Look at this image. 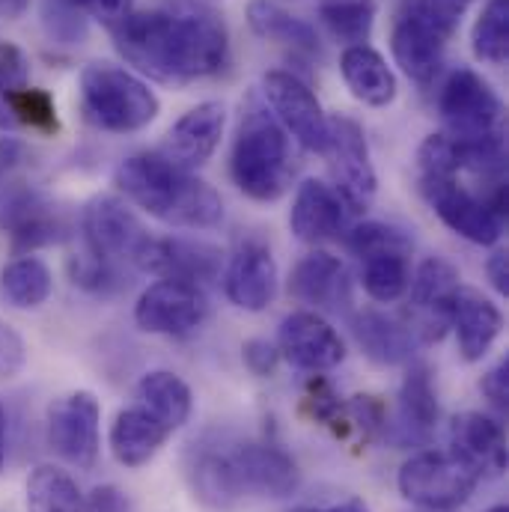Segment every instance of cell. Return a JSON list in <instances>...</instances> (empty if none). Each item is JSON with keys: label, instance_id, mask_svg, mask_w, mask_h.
Segmentation results:
<instances>
[{"label": "cell", "instance_id": "6da1fadb", "mask_svg": "<svg viewBox=\"0 0 509 512\" xmlns=\"http://www.w3.org/2000/svg\"><path fill=\"white\" fill-rule=\"evenodd\" d=\"M111 33L126 63L164 84H188L218 75L230 54L224 21L200 6L128 12Z\"/></svg>", "mask_w": 509, "mask_h": 512}, {"label": "cell", "instance_id": "7a4b0ae2", "mask_svg": "<svg viewBox=\"0 0 509 512\" xmlns=\"http://www.w3.org/2000/svg\"><path fill=\"white\" fill-rule=\"evenodd\" d=\"M185 477L194 495L227 510L242 498H289L301 486V471L286 450L268 441H230L224 435L194 438L185 453Z\"/></svg>", "mask_w": 509, "mask_h": 512}, {"label": "cell", "instance_id": "3957f363", "mask_svg": "<svg viewBox=\"0 0 509 512\" xmlns=\"http://www.w3.org/2000/svg\"><path fill=\"white\" fill-rule=\"evenodd\" d=\"M114 179L134 206L170 227L212 230L224 221L221 194L191 170L167 161L161 152L131 155L117 167Z\"/></svg>", "mask_w": 509, "mask_h": 512}, {"label": "cell", "instance_id": "277c9868", "mask_svg": "<svg viewBox=\"0 0 509 512\" xmlns=\"http://www.w3.org/2000/svg\"><path fill=\"white\" fill-rule=\"evenodd\" d=\"M292 170L295 167L286 131L274 120V114H268V108L251 96L230 158L236 188L256 203H274L286 194Z\"/></svg>", "mask_w": 509, "mask_h": 512}, {"label": "cell", "instance_id": "5b68a950", "mask_svg": "<svg viewBox=\"0 0 509 512\" xmlns=\"http://www.w3.org/2000/svg\"><path fill=\"white\" fill-rule=\"evenodd\" d=\"M471 0H408L399 12L393 33H390V51L396 66L417 84H429L441 63L444 48L450 36L456 33V24Z\"/></svg>", "mask_w": 509, "mask_h": 512}, {"label": "cell", "instance_id": "8992f818", "mask_svg": "<svg viewBox=\"0 0 509 512\" xmlns=\"http://www.w3.org/2000/svg\"><path fill=\"white\" fill-rule=\"evenodd\" d=\"M81 99L87 117L114 134L140 131L161 111L149 84L114 63H90L81 72Z\"/></svg>", "mask_w": 509, "mask_h": 512}, {"label": "cell", "instance_id": "52a82bcc", "mask_svg": "<svg viewBox=\"0 0 509 512\" xmlns=\"http://www.w3.org/2000/svg\"><path fill=\"white\" fill-rule=\"evenodd\" d=\"M396 483L402 498L417 504L420 510L453 512L474 495L480 477L453 453L423 450L399 468Z\"/></svg>", "mask_w": 509, "mask_h": 512}, {"label": "cell", "instance_id": "ba28073f", "mask_svg": "<svg viewBox=\"0 0 509 512\" xmlns=\"http://www.w3.org/2000/svg\"><path fill=\"white\" fill-rule=\"evenodd\" d=\"M438 111L453 140H483L504 134V105L483 75L456 69L438 96Z\"/></svg>", "mask_w": 509, "mask_h": 512}, {"label": "cell", "instance_id": "9c48e42d", "mask_svg": "<svg viewBox=\"0 0 509 512\" xmlns=\"http://www.w3.org/2000/svg\"><path fill=\"white\" fill-rule=\"evenodd\" d=\"M459 271L441 259L432 256L420 262L408 283V307H405V331L414 343H438L444 331L450 328L453 298L459 292Z\"/></svg>", "mask_w": 509, "mask_h": 512}, {"label": "cell", "instance_id": "30bf717a", "mask_svg": "<svg viewBox=\"0 0 509 512\" xmlns=\"http://www.w3.org/2000/svg\"><path fill=\"white\" fill-rule=\"evenodd\" d=\"M420 191L432 212L462 239L474 245H495L504 236V215H498L477 191L465 188L459 176H420Z\"/></svg>", "mask_w": 509, "mask_h": 512}, {"label": "cell", "instance_id": "8fae6325", "mask_svg": "<svg viewBox=\"0 0 509 512\" xmlns=\"http://www.w3.org/2000/svg\"><path fill=\"white\" fill-rule=\"evenodd\" d=\"M328 158L334 191L352 212H361L376 197V167L370 161V146L364 128L349 117H328V146L322 152Z\"/></svg>", "mask_w": 509, "mask_h": 512}, {"label": "cell", "instance_id": "7c38bea8", "mask_svg": "<svg viewBox=\"0 0 509 512\" xmlns=\"http://www.w3.org/2000/svg\"><path fill=\"white\" fill-rule=\"evenodd\" d=\"M99 420L102 408L90 390H75L48 405V444L69 465L90 471L99 462Z\"/></svg>", "mask_w": 509, "mask_h": 512}, {"label": "cell", "instance_id": "4fadbf2b", "mask_svg": "<svg viewBox=\"0 0 509 512\" xmlns=\"http://www.w3.org/2000/svg\"><path fill=\"white\" fill-rule=\"evenodd\" d=\"M209 316V298L203 286L185 280H158L152 283L134 307V322L146 334L161 337H188Z\"/></svg>", "mask_w": 509, "mask_h": 512}, {"label": "cell", "instance_id": "5bb4252c", "mask_svg": "<svg viewBox=\"0 0 509 512\" xmlns=\"http://www.w3.org/2000/svg\"><path fill=\"white\" fill-rule=\"evenodd\" d=\"M265 108H271L274 120L289 131L304 149L325 152L328 146V117L316 99V93L292 72H265L262 78Z\"/></svg>", "mask_w": 509, "mask_h": 512}, {"label": "cell", "instance_id": "9a60e30c", "mask_svg": "<svg viewBox=\"0 0 509 512\" xmlns=\"http://www.w3.org/2000/svg\"><path fill=\"white\" fill-rule=\"evenodd\" d=\"M81 230H84L87 251L105 262L128 259L134 265L140 248L149 239V233L143 230L137 215L117 197L90 200L81 215Z\"/></svg>", "mask_w": 509, "mask_h": 512}, {"label": "cell", "instance_id": "2e32d148", "mask_svg": "<svg viewBox=\"0 0 509 512\" xmlns=\"http://www.w3.org/2000/svg\"><path fill=\"white\" fill-rule=\"evenodd\" d=\"M277 352L304 373H328L346 358V346L334 325L313 310H295L280 322Z\"/></svg>", "mask_w": 509, "mask_h": 512}, {"label": "cell", "instance_id": "e0dca14e", "mask_svg": "<svg viewBox=\"0 0 509 512\" xmlns=\"http://www.w3.org/2000/svg\"><path fill=\"white\" fill-rule=\"evenodd\" d=\"M0 230L9 233L15 251H36L60 242L63 218L60 212L30 185H15L0 197Z\"/></svg>", "mask_w": 509, "mask_h": 512}, {"label": "cell", "instance_id": "ac0fdd59", "mask_svg": "<svg viewBox=\"0 0 509 512\" xmlns=\"http://www.w3.org/2000/svg\"><path fill=\"white\" fill-rule=\"evenodd\" d=\"M438 423V393L432 373L423 364H414L399 387V402L390 420H384V438L396 447H420L432 438Z\"/></svg>", "mask_w": 509, "mask_h": 512}, {"label": "cell", "instance_id": "d6986e66", "mask_svg": "<svg viewBox=\"0 0 509 512\" xmlns=\"http://www.w3.org/2000/svg\"><path fill=\"white\" fill-rule=\"evenodd\" d=\"M134 265L146 274H158L161 280H185L206 283L221 271V251L203 242L188 239H146Z\"/></svg>", "mask_w": 509, "mask_h": 512}, {"label": "cell", "instance_id": "ffe728a7", "mask_svg": "<svg viewBox=\"0 0 509 512\" xmlns=\"http://www.w3.org/2000/svg\"><path fill=\"white\" fill-rule=\"evenodd\" d=\"M450 447L477 477H501L507 471L504 426L483 411H465L450 423Z\"/></svg>", "mask_w": 509, "mask_h": 512}, {"label": "cell", "instance_id": "44dd1931", "mask_svg": "<svg viewBox=\"0 0 509 512\" xmlns=\"http://www.w3.org/2000/svg\"><path fill=\"white\" fill-rule=\"evenodd\" d=\"M224 126H227L224 105L203 102V105L191 108L182 120H176V126L167 131L161 155L182 170H194L215 155V149L224 137Z\"/></svg>", "mask_w": 509, "mask_h": 512}, {"label": "cell", "instance_id": "7402d4cb", "mask_svg": "<svg viewBox=\"0 0 509 512\" xmlns=\"http://www.w3.org/2000/svg\"><path fill=\"white\" fill-rule=\"evenodd\" d=\"M227 298L248 313L265 310L277 295V262L262 242H242L224 274Z\"/></svg>", "mask_w": 509, "mask_h": 512}, {"label": "cell", "instance_id": "603a6c76", "mask_svg": "<svg viewBox=\"0 0 509 512\" xmlns=\"http://www.w3.org/2000/svg\"><path fill=\"white\" fill-rule=\"evenodd\" d=\"M346 209L349 206L331 185H325L322 179H307L295 191L289 209V230L307 245L337 239L346 227Z\"/></svg>", "mask_w": 509, "mask_h": 512}, {"label": "cell", "instance_id": "cb8c5ba5", "mask_svg": "<svg viewBox=\"0 0 509 512\" xmlns=\"http://www.w3.org/2000/svg\"><path fill=\"white\" fill-rule=\"evenodd\" d=\"M450 328H456L459 352L465 361H483L495 340L501 337L504 316L495 301L483 298L477 289L459 286L453 298V313H450Z\"/></svg>", "mask_w": 509, "mask_h": 512}, {"label": "cell", "instance_id": "d4e9b609", "mask_svg": "<svg viewBox=\"0 0 509 512\" xmlns=\"http://www.w3.org/2000/svg\"><path fill=\"white\" fill-rule=\"evenodd\" d=\"M289 292L292 298L313 307H340V301L349 298L346 268L337 256L313 251L292 268Z\"/></svg>", "mask_w": 509, "mask_h": 512}, {"label": "cell", "instance_id": "484cf974", "mask_svg": "<svg viewBox=\"0 0 509 512\" xmlns=\"http://www.w3.org/2000/svg\"><path fill=\"white\" fill-rule=\"evenodd\" d=\"M340 72L343 81L349 87V93L370 105V108H387L396 99V75L387 66L379 51L367 48V45H352L343 51L340 57Z\"/></svg>", "mask_w": 509, "mask_h": 512}, {"label": "cell", "instance_id": "4316f807", "mask_svg": "<svg viewBox=\"0 0 509 512\" xmlns=\"http://www.w3.org/2000/svg\"><path fill=\"white\" fill-rule=\"evenodd\" d=\"M167 438L170 432L143 405H131L117 414L111 426V453L120 465L140 468L149 459H155V453L164 447Z\"/></svg>", "mask_w": 509, "mask_h": 512}, {"label": "cell", "instance_id": "83f0119b", "mask_svg": "<svg viewBox=\"0 0 509 512\" xmlns=\"http://www.w3.org/2000/svg\"><path fill=\"white\" fill-rule=\"evenodd\" d=\"M352 334L358 340V346L364 349V355L379 364V367H399L408 364L414 355V340L405 331V325H399L396 319L384 316L379 310H364L355 316L352 322Z\"/></svg>", "mask_w": 509, "mask_h": 512}, {"label": "cell", "instance_id": "f1b7e54d", "mask_svg": "<svg viewBox=\"0 0 509 512\" xmlns=\"http://www.w3.org/2000/svg\"><path fill=\"white\" fill-rule=\"evenodd\" d=\"M137 405H143L167 432L188 423L194 396L191 387L167 370H152L137 382Z\"/></svg>", "mask_w": 509, "mask_h": 512}, {"label": "cell", "instance_id": "f546056e", "mask_svg": "<svg viewBox=\"0 0 509 512\" xmlns=\"http://www.w3.org/2000/svg\"><path fill=\"white\" fill-rule=\"evenodd\" d=\"M248 21H251V30L256 36H262L268 42H280V45H289L298 51H319L316 30L304 18L286 12L274 0H251Z\"/></svg>", "mask_w": 509, "mask_h": 512}, {"label": "cell", "instance_id": "4dcf8cb0", "mask_svg": "<svg viewBox=\"0 0 509 512\" xmlns=\"http://www.w3.org/2000/svg\"><path fill=\"white\" fill-rule=\"evenodd\" d=\"M54 292V277L48 265L36 256H18L0 271V295L18 310L42 307Z\"/></svg>", "mask_w": 509, "mask_h": 512}, {"label": "cell", "instance_id": "1f68e13d", "mask_svg": "<svg viewBox=\"0 0 509 512\" xmlns=\"http://www.w3.org/2000/svg\"><path fill=\"white\" fill-rule=\"evenodd\" d=\"M27 510L30 512H87L78 483L54 465H39L27 477Z\"/></svg>", "mask_w": 509, "mask_h": 512}, {"label": "cell", "instance_id": "d6a6232c", "mask_svg": "<svg viewBox=\"0 0 509 512\" xmlns=\"http://www.w3.org/2000/svg\"><path fill=\"white\" fill-rule=\"evenodd\" d=\"M411 251L393 248V251H379V254L361 256V283L373 301H399L411 283V268H408Z\"/></svg>", "mask_w": 509, "mask_h": 512}, {"label": "cell", "instance_id": "836d02e7", "mask_svg": "<svg viewBox=\"0 0 509 512\" xmlns=\"http://www.w3.org/2000/svg\"><path fill=\"white\" fill-rule=\"evenodd\" d=\"M319 18L328 33L340 42L364 45L376 24V3L373 0H328L319 6Z\"/></svg>", "mask_w": 509, "mask_h": 512}, {"label": "cell", "instance_id": "e575fe53", "mask_svg": "<svg viewBox=\"0 0 509 512\" xmlns=\"http://www.w3.org/2000/svg\"><path fill=\"white\" fill-rule=\"evenodd\" d=\"M471 48L480 63L504 66L509 54V0H489L474 24Z\"/></svg>", "mask_w": 509, "mask_h": 512}, {"label": "cell", "instance_id": "d590c367", "mask_svg": "<svg viewBox=\"0 0 509 512\" xmlns=\"http://www.w3.org/2000/svg\"><path fill=\"white\" fill-rule=\"evenodd\" d=\"M9 117H12L15 128H33V131H42V134L57 131V105H54V99L45 90H36L30 84L9 96Z\"/></svg>", "mask_w": 509, "mask_h": 512}, {"label": "cell", "instance_id": "8d00e7d4", "mask_svg": "<svg viewBox=\"0 0 509 512\" xmlns=\"http://www.w3.org/2000/svg\"><path fill=\"white\" fill-rule=\"evenodd\" d=\"M30 84V66L18 45L0 42V128H15L9 117V96Z\"/></svg>", "mask_w": 509, "mask_h": 512}, {"label": "cell", "instance_id": "74e56055", "mask_svg": "<svg viewBox=\"0 0 509 512\" xmlns=\"http://www.w3.org/2000/svg\"><path fill=\"white\" fill-rule=\"evenodd\" d=\"M346 248L358 256L379 254V251H393V248H402V251H414V242L405 236V230L399 227H390V224H379V221H367L361 227H355L349 236H346Z\"/></svg>", "mask_w": 509, "mask_h": 512}, {"label": "cell", "instance_id": "f35d334b", "mask_svg": "<svg viewBox=\"0 0 509 512\" xmlns=\"http://www.w3.org/2000/svg\"><path fill=\"white\" fill-rule=\"evenodd\" d=\"M69 274H72L75 286H81V289H87L93 295H111V292L123 289V277H120L117 265L93 256L90 251L81 256H72Z\"/></svg>", "mask_w": 509, "mask_h": 512}, {"label": "cell", "instance_id": "ab89813d", "mask_svg": "<svg viewBox=\"0 0 509 512\" xmlns=\"http://www.w3.org/2000/svg\"><path fill=\"white\" fill-rule=\"evenodd\" d=\"M27 164H30L27 146L18 143V140H12V137H3L0 140V197L9 188L21 185V173H24Z\"/></svg>", "mask_w": 509, "mask_h": 512}, {"label": "cell", "instance_id": "60d3db41", "mask_svg": "<svg viewBox=\"0 0 509 512\" xmlns=\"http://www.w3.org/2000/svg\"><path fill=\"white\" fill-rule=\"evenodd\" d=\"M57 3L69 6L72 12H84V15L108 24V27L120 24L128 12H134L131 0H57Z\"/></svg>", "mask_w": 509, "mask_h": 512}, {"label": "cell", "instance_id": "b9f144b4", "mask_svg": "<svg viewBox=\"0 0 509 512\" xmlns=\"http://www.w3.org/2000/svg\"><path fill=\"white\" fill-rule=\"evenodd\" d=\"M27 349L18 331H12L6 322H0V379H12L24 370Z\"/></svg>", "mask_w": 509, "mask_h": 512}, {"label": "cell", "instance_id": "7bdbcfd3", "mask_svg": "<svg viewBox=\"0 0 509 512\" xmlns=\"http://www.w3.org/2000/svg\"><path fill=\"white\" fill-rule=\"evenodd\" d=\"M483 396L498 408V411H507L509 405V364L507 361H498L480 382Z\"/></svg>", "mask_w": 509, "mask_h": 512}, {"label": "cell", "instance_id": "ee69618b", "mask_svg": "<svg viewBox=\"0 0 509 512\" xmlns=\"http://www.w3.org/2000/svg\"><path fill=\"white\" fill-rule=\"evenodd\" d=\"M242 355H245V364H248L251 373H256V376H268V373H274L277 355H280V352H277L268 340H248L245 349H242Z\"/></svg>", "mask_w": 509, "mask_h": 512}, {"label": "cell", "instance_id": "f6af8a7d", "mask_svg": "<svg viewBox=\"0 0 509 512\" xmlns=\"http://www.w3.org/2000/svg\"><path fill=\"white\" fill-rule=\"evenodd\" d=\"M310 405H313V414L331 426H337V417H343V405L340 399L334 396V390L328 384H313V396H310Z\"/></svg>", "mask_w": 509, "mask_h": 512}, {"label": "cell", "instance_id": "bcb514c9", "mask_svg": "<svg viewBox=\"0 0 509 512\" xmlns=\"http://www.w3.org/2000/svg\"><path fill=\"white\" fill-rule=\"evenodd\" d=\"M87 512H131L128 498L117 486H99L93 489V495L84 501Z\"/></svg>", "mask_w": 509, "mask_h": 512}, {"label": "cell", "instance_id": "7dc6e473", "mask_svg": "<svg viewBox=\"0 0 509 512\" xmlns=\"http://www.w3.org/2000/svg\"><path fill=\"white\" fill-rule=\"evenodd\" d=\"M486 271H489V280H492L495 292H498V295H507L509 292V256H507V251H495V254L489 256V262H486Z\"/></svg>", "mask_w": 509, "mask_h": 512}, {"label": "cell", "instance_id": "c3c4849f", "mask_svg": "<svg viewBox=\"0 0 509 512\" xmlns=\"http://www.w3.org/2000/svg\"><path fill=\"white\" fill-rule=\"evenodd\" d=\"M295 512H370V510H367V504H364V501L349 498V501L334 504V507H304V510H295Z\"/></svg>", "mask_w": 509, "mask_h": 512}, {"label": "cell", "instance_id": "681fc988", "mask_svg": "<svg viewBox=\"0 0 509 512\" xmlns=\"http://www.w3.org/2000/svg\"><path fill=\"white\" fill-rule=\"evenodd\" d=\"M27 6H30V0H0V15H6V18H18V15H24V12H27Z\"/></svg>", "mask_w": 509, "mask_h": 512}, {"label": "cell", "instance_id": "f907efd6", "mask_svg": "<svg viewBox=\"0 0 509 512\" xmlns=\"http://www.w3.org/2000/svg\"><path fill=\"white\" fill-rule=\"evenodd\" d=\"M6 462V408L0 402V468Z\"/></svg>", "mask_w": 509, "mask_h": 512}, {"label": "cell", "instance_id": "816d5d0a", "mask_svg": "<svg viewBox=\"0 0 509 512\" xmlns=\"http://www.w3.org/2000/svg\"><path fill=\"white\" fill-rule=\"evenodd\" d=\"M486 512H507V507H504V504H498V507H492V510H486Z\"/></svg>", "mask_w": 509, "mask_h": 512}]
</instances>
